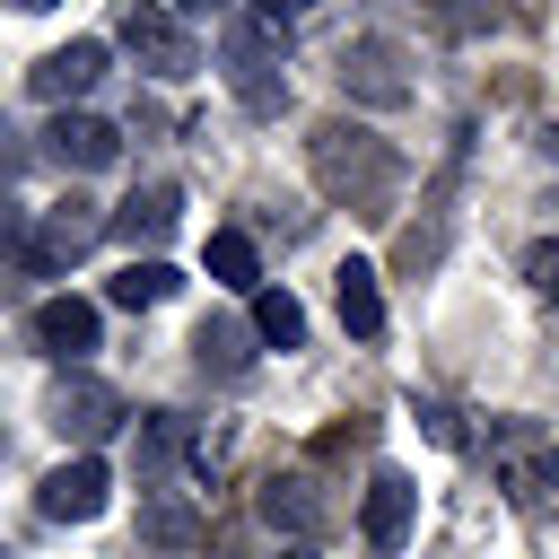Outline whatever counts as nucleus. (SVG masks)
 <instances>
[{"instance_id":"f257e3e1","label":"nucleus","mask_w":559,"mask_h":559,"mask_svg":"<svg viewBox=\"0 0 559 559\" xmlns=\"http://www.w3.org/2000/svg\"><path fill=\"white\" fill-rule=\"evenodd\" d=\"M314 183L349 218H384L393 192H402V157L376 131H358V122H314Z\"/></svg>"},{"instance_id":"f03ea898","label":"nucleus","mask_w":559,"mask_h":559,"mask_svg":"<svg viewBox=\"0 0 559 559\" xmlns=\"http://www.w3.org/2000/svg\"><path fill=\"white\" fill-rule=\"evenodd\" d=\"M280 52H288L280 17H227V87H236L245 114H280V105H288Z\"/></svg>"},{"instance_id":"7ed1b4c3","label":"nucleus","mask_w":559,"mask_h":559,"mask_svg":"<svg viewBox=\"0 0 559 559\" xmlns=\"http://www.w3.org/2000/svg\"><path fill=\"white\" fill-rule=\"evenodd\" d=\"M332 79H341V96L349 105H376V114H402L419 87H411V52L393 44V35H349L341 52H332Z\"/></svg>"},{"instance_id":"20e7f679","label":"nucleus","mask_w":559,"mask_h":559,"mask_svg":"<svg viewBox=\"0 0 559 559\" xmlns=\"http://www.w3.org/2000/svg\"><path fill=\"white\" fill-rule=\"evenodd\" d=\"M44 419H52V437L96 445V437H114V428H122V393H114V384H96V376H61V384L44 393Z\"/></svg>"},{"instance_id":"39448f33","label":"nucleus","mask_w":559,"mask_h":559,"mask_svg":"<svg viewBox=\"0 0 559 559\" xmlns=\"http://www.w3.org/2000/svg\"><path fill=\"white\" fill-rule=\"evenodd\" d=\"M35 507H44L52 524H96V515L114 507V480H105L96 454H70V463H52V472L35 480Z\"/></svg>"},{"instance_id":"423d86ee","label":"nucleus","mask_w":559,"mask_h":559,"mask_svg":"<svg viewBox=\"0 0 559 559\" xmlns=\"http://www.w3.org/2000/svg\"><path fill=\"white\" fill-rule=\"evenodd\" d=\"M253 515H262L271 533H288V542H314V533L332 524V498L314 489V472H271L262 498H253Z\"/></svg>"},{"instance_id":"0eeeda50","label":"nucleus","mask_w":559,"mask_h":559,"mask_svg":"<svg viewBox=\"0 0 559 559\" xmlns=\"http://www.w3.org/2000/svg\"><path fill=\"white\" fill-rule=\"evenodd\" d=\"M411 515H419V480L384 463V472L367 480V507H358V533H367V550H376V559H393V550L411 542Z\"/></svg>"},{"instance_id":"6e6552de","label":"nucleus","mask_w":559,"mask_h":559,"mask_svg":"<svg viewBox=\"0 0 559 559\" xmlns=\"http://www.w3.org/2000/svg\"><path fill=\"white\" fill-rule=\"evenodd\" d=\"M122 44L140 52V70H157V79H192V35H183L157 0H131V9H122Z\"/></svg>"},{"instance_id":"1a4fd4ad","label":"nucleus","mask_w":559,"mask_h":559,"mask_svg":"<svg viewBox=\"0 0 559 559\" xmlns=\"http://www.w3.org/2000/svg\"><path fill=\"white\" fill-rule=\"evenodd\" d=\"M105 227H114V210H96V201H79V192H70V201H52V210H44V236L26 245V262H35V271H61V262H79Z\"/></svg>"},{"instance_id":"9d476101","label":"nucleus","mask_w":559,"mask_h":559,"mask_svg":"<svg viewBox=\"0 0 559 559\" xmlns=\"http://www.w3.org/2000/svg\"><path fill=\"white\" fill-rule=\"evenodd\" d=\"M26 79H35V96H44V105H61V114H70V105H79V96H87V87L105 79V44H96V35H79V44L44 52V61L26 70Z\"/></svg>"},{"instance_id":"9b49d317","label":"nucleus","mask_w":559,"mask_h":559,"mask_svg":"<svg viewBox=\"0 0 559 559\" xmlns=\"http://www.w3.org/2000/svg\"><path fill=\"white\" fill-rule=\"evenodd\" d=\"M44 140H52V157H61L70 175H105V166L122 157V131H114V122H96V114H52V131H44Z\"/></svg>"},{"instance_id":"f8f14e48","label":"nucleus","mask_w":559,"mask_h":559,"mask_svg":"<svg viewBox=\"0 0 559 559\" xmlns=\"http://www.w3.org/2000/svg\"><path fill=\"white\" fill-rule=\"evenodd\" d=\"M175 218H183V192H175V183H140V192L114 210V227H105V236H122V245H166V236H175Z\"/></svg>"},{"instance_id":"ddd939ff","label":"nucleus","mask_w":559,"mask_h":559,"mask_svg":"<svg viewBox=\"0 0 559 559\" xmlns=\"http://www.w3.org/2000/svg\"><path fill=\"white\" fill-rule=\"evenodd\" d=\"M96 332H105V314H96L87 297H44V306H35V341H44L52 358H87Z\"/></svg>"},{"instance_id":"4468645a","label":"nucleus","mask_w":559,"mask_h":559,"mask_svg":"<svg viewBox=\"0 0 559 559\" xmlns=\"http://www.w3.org/2000/svg\"><path fill=\"white\" fill-rule=\"evenodd\" d=\"M332 306H341V323H349L358 341H376V332H384V288H376V271H367V262H341V271H332Z\"/></svg>"},{"instance_id":"2eb2a0df","label":"nucleus","mask_w":559,"mask_h":559,"mask_svg":"<svg viewBox=\"0 0 559 559\" xmlns=\"http://www.w3.org/2000/svg\"><path fill=\"white\" fill-rule=\"evenodd\" d=\"M437 253H445V183L428 192V218H419V227H402L393 271H402V280H428V271H437Z\"/></svg>"},{"instance_id":"dca6fc26","label":"nucleus","mask_w":559,"mask_h":559,"mask_svg":"<svg viewBox=\"0 0 559 559\" xmlns=\"http://www.w3.org/2000/svg\"><path fill=\"white\" fill-rule=\"evenodd\" d=\"M140 542H148V550H192V542H201V515H192L175 489H148V507H140Z\"/></svg>"},{"instance_id":"f3484780","label":"nucleus","mask_w":559,"mask_h":559,"mask_svg":"<svg viewBox=\"0 0 559 559\" xmlns=\"http://www.w3.org/2000/svg\"><path fill=\"white\" fill-rule=\"evenodd\" d=\"M175 288H183V271H175V262H157V253H148V262L131 253V262L114 271V306H131V314H140V306H166Z\"/></svg>"},{"instance_id":"a211bd4d","label":"nucleus","mask_w":559,"mask_h":559,"mask_svg":"<svg viewBox=\"0 0 559 559\" xmlns=\"http://www.w3.org/2000/svg\"><path fill=\"white\" fill-rule=\"evenodd\" d=\"M192 358H201V376L236 384V376L253 367V349H245V323H201V332H192Z\"/></svg>"},{"instance_id":"6ab92c4d","label":"nucleus","mask_w":559,"mask_h":559,"mask_svg":"<svg viewBox=\"0 0 559 559\" xmlns=\"http://www.w3.org/2000/svg\"><path fill=\"white\" fill-rule=\"evenodd\" d=\"M253 332H262L271 349H297V341H306V306H297L288 288H253Z\"/></svg>"},{"instance_id":"aec40b11","label":"nucleus","mask_w":559,"mask_h":559,"mask_svg":"<svg viewBox=\"0 0 559 559\" xmlns=\"http://www.w3.org/2000/svg\"><path fill=\"white\" fill-rule=\"evenodd\" d=\"M201 262H210V280H227V288H262V271H253V236H236V227H218V236L201 245Z\"/></svg>"},{"instance_id":"412c9836","label":"nucleus","mask_w":559,"mask_h":559,"mask_svg":"<svg viewBox=\"0 0 559 559\" xmlns=\"http://www.w3.org/2000/svg\"><path fill=\"white\" fill-rule=\"evenodd\" d=\"M428 17H437L445 35H489V26H498L489 0H428Z\"/></svg>"},{"instance_id":"4be33fe9","label":"nucleus","mask_w":559,"mask_h":559,"mask_svg":"<svg viewBox=\"0 0 559 559\" xmlns=\"http://www.w3.org/2000/svg\"><path fill=\"white\" fill-rule=\"evenodd\" d=\"M524 280H533V297H550V306H559V236L524 245Z\"/></svg>"},{"instance_id":"5701e85b","label":"nucleus","mask_w":559,"mask_h":559,"mask_svg":"<svg viewBox=\"0 0 559 559\" xmlns=\"http://www.w3.org/2000/svg\"><path fill=\"white\" fill-rule=\"evenodd\" d=\"M419 419H428V437H437V445H463V428H454V411H445V402H419Z\"/></svg>"},{"instance_id":"b1692460","label":"nucleus","mask_w":559,"mask_h":559,"mask_svg":"<svg viewBox=\"0 0 559 559\" xmlns=\"http://www.w3.org/2000/svg\"><path fill=\"white\" fill-rule=\"evenodd\" d=\"M17 166H26V140L0 122V183H17Z\"/></svg>"},{"instance_id":"393cba45","label":"nucleus","mask_w":559,"mask_h":559,"mask_svg":"<svg viewBox=\"0 0 559 559\" xmlns=\"http://www.w3.org/2000/svg\"><path fill=\"white\" fill-rule=\"evenodd\" d=\"M542 157H550V166H559V114H550V122H542Z\"/></svg>"},{"instance_id":"a878e982","label":"nucleus","mask_w":559,"mask_h":559,"mask_svg":"<svg viewBox=\"0 0 559 559\" xmlns=\"http://www.w3.org/2000/svg\"><path fill=\"white\" fill-rule=\"evenodd\" d=\"M288 9H314V0H262V17H288Z\"/></svg>"},{"instance_id":"bb28decb","label":"nucleus","mask_w":559,"mask_h":559,"mask_svg":"<svg viewBox=\"0 0 559 559\" xmlns=\"http://www.w3.org/2000/svg\"><path fill=\"white\" fill-rule=\"evenodd\" d=\"M542 480H550V489H559V445H550V454H542Z\"/></svg>"},{"instance_id":"cd10ccee","label":"nucleus","mask_w":559,"mask_h":559,"mask_svg":"<svg viewBox=\"0 0 559 559\" xmlns=\"http://www.w3.org/2000/svg\"><path fill=\"white\" fill-rule=\"evenodd\" d=\"M175 9H192V17H210V9H227V0H175Z\"/></svg>"},{"instance_id":"c85d7f7f","label":"nucleus","mask_w":559,"mask_h":559,"mask_svg":"<svg viewBox=\"0 0 559 559\" xmlns=\"http://www.w3.org/2000/svg\"><path fill=\"white\" fill-rule=\"evenodd\" d=\"M280 559H314V550H306V542H297V550H280Z\"/></svg>"},{"instance_id":"c756f323","label":"nucleus","mask_w":559,"mask_h":559,"mask_svg":"<svg viewBox=\"0 0 559 559\" xmlns=\"http://www.w3.org/2000/svg\"><path fill=\"white\" fill-rule=\"evenodd\" d=\"M17 9H52V0H17Z\"/></svg>"},{"instance_id":"7c9ffc66","label":"nucleus","mask_w":559,"mask_h":559,"mask_svg":"<svg viewBox=\"0 0 559 559\" xmlns=\"http://www.w3.org/2000/svg\"><path fill=\"white\" fill-rule=\"evenodd\" d=\"M550 210H559V192H550Z\"/></svg>"},{"instance_id":"2f4dec72","label":"nucleus","mask_w":559,"mask_h":559,"mask_svg":"<svg viewBox=\"0 0 559 559\" xmlns=\"http://www.w3.org/2000/svg\"><path fill=\"white\" fill-rule=\"evenodd\" d=\"M524 9H533V0H524Z\"/></svg>"},{"instance_id":"473e14b6","label":"nucleus","mask_w":559,"mask_h":559,"mask_svg":"<svg viewBox=\"0 0 559 559\" xmlns=\"http://www.w3.org/2000/svg\"><path fill=\"white\" fill-rule=\"evenodd\" d=\"M0 559H9V550H0Z\"/></svg>"}]
</instances>
